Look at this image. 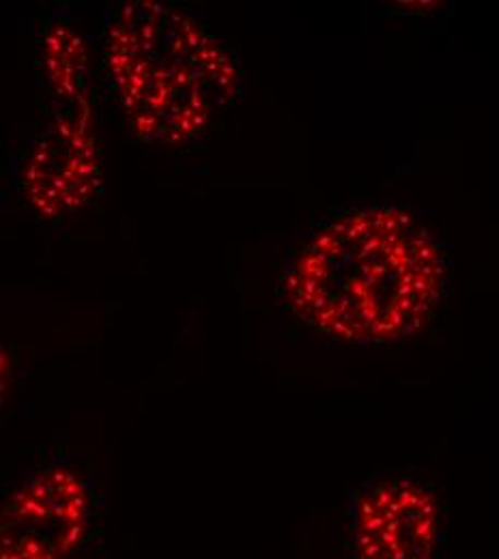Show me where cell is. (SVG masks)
Returning a JSON list of instances; mask_svg holds the SVG:
<instances>
[{
	"label": "cell",
	"instance_id": "obj_1",
	"mask_svg": "<svg viewBox=\"0 0 499 559\" xmlns=\"http://www.w3.org/2000/svg\"><path fill=\"white\" fill-rule=\"evenodd\" d=\"M445 288V257L427 224L399 207L330 219L288 263L283 290L314 332L347 345H390L420 332Z\"/></svg>",
	"mask_w": 499,
	"mask_h": 559
},
{
	"label": "cell",
	"instance_id": "obj_2",
	"mask_svg": "<svg viewBox=\"0 0 499 559\" xmlns=\"http://www.w3.org/2000/svg\"><path fill=\"white\" fill-rule=\"evenodd\" d=\"M104 61L130 126L153 142L199 139L239 88L230 50L159 2H123L110 13Z\"/></svg>",
	"mask_w": 499,
	"mask_h": 559
},
{
	"label": "cell",
	"instance_id": "obj_3",
	"mask_svg": "<svg viewBox=\"0 0 499 559\" xmlns=\"http://www.w3.org/2000/svg\"><path fill=\"white\" fill-rule=\"evenodd\" d=\"M448 501L416 476H385L352 495L343 559H443Z\"/></svg>",
	"mask_w": 499,
	"mask_h": 559
},
{
	"label": "cell",
	"instance_id": "obj_4",
	"mask_svg": "<svg viewBox=\"0 0 499 559\" xmlns=\"http://www.w3.org/2000/svg\"><path fill=\"white\" fill-rule=\"evenodd\" d=\"M97 521V495L68 465L28 476L0 512V559H70Z\"/></svg>",
	"mask_w": 499,
	"mask_h": 559
},
{
	"label": "cell",
	"instance_id": "obj_5",
	"mask_svg": "<svg viewBox=\"0 0 499 559\" xmlns=\"http://www.w3.org/2000/svg\"><path fill=\"white\" fill-rule=\"evenodd\" d=\"M52 112L35 142L22 186L48 217L84 207L99 186V153L88 86L50 88Z\"/></svg>",
	"mask_w": 499,
	"mask_h": 559
},
{
	"label": "cell",
	"instance_id": "obj_6",
	"mask_svg": "<svg viewBox=\"0 0 499 559\" xmlns=\"http://www.w3.org/2000/svg\"><path fill=\"white\" fill-rule=\"evenodd\" d=\"M9 381H11V361H9L7 350L0 345V407H2L7 390H9Z\"/></svg>",
	"mask_w": 499,
	"mask_h": 559
}]
</instances>
